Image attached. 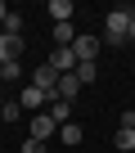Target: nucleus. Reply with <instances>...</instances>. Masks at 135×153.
Here are the masks:
<instances>
[{
    "mask_svg": "<svg viewBox=\"0 0 135 153\" xmlns=\"http://www.w3.org/2000/svg\"><path fill=\"white\" fill-rule=\"evenodd\" d=\"M131 18H135V9H131V5H113V9L104 14V41H108V45H126Z\"/></svg>",
    "mask_w": 135,
    "mask_h": 153,
    "instance_id": "1",
    "label": "nucleus"
},
{
    "mask_svg": "<svg viewBox=\"0 0 135 153\" xmlns=\"http://www.w3.org/2000/svg\"><path fill=\"white\" fill-rule=\"evenodd\" d=\"M59 135V122L50 117V113H32L27 117V140H41V144H50Z\"/></svg>",
    "mask_w": 135,
    "mask_h": 153,
    "instance_id": "2",
    "label": "nucleus"
},
{
    "mask_svg": "<svg viewBox=\"0 0 135 153\" xmlns=\"http://www.w3.org/2000/svg\"><path fill=\"white\" fill-rule=\"evenodd\" d=\"M32 86H36V90H45L50 99H59V72H54L50 63H41V68L32 72Z\"/></svg>",
    "mask_w": 135,
    "mask_h": 153,
    "instance_id": "3",
    "label": "nucleus"
},
{
    "mask_svg": "<svg viewBox=\"0 0 135 153\" xmlns=\"http://www.w3.org/2000/svg\"><path fill=\"white\" fill-rule=\"evenodd\" d=\"M72 54H77V63H99V36H77Z\"/></svg>",
    "mask_w": 135,
    "mask_h": 153,
    "instance_id": "4",
    "label": "nucleus"
},
{
    "mask_svg": "<svg viewBox=\"0 0 135 153\" xmlns=\"http://www.w3.org/2000/svg\"><path fill=\"white\" fill-rule=\"evenodd\" d=\"M18 104H23V113H45V108H50V95H45V90H36V86H23Z\"/></svg>",
    "mask_w": 135,
    "mask_h": 153,
    "instance_id": "5",
    "label": "nucleus"
},
{
    "mask_svg": "<svg viewBox=\"0 0 135 153\" xmlns=\"http://www.w3.org/2000/svg\"><path fill=\"white\" fill-rule=\"evenodd\" d=\"M23 50H27V41H23V36H5V32H0V63H18V59H23Z\"/></svg>",
    "mask_w": 135,
    "mask_h": 153,
    "instance_id": "6",
    "label": "nucleus"
},
{
    "mask_svg": "<svg viewBox=\"0 0 135 153\" xmlns=\"http://www.w3.org/2000/svg\"><path fill=\"white\" fill-rule=\"evenodd\" d=\"M45 63H50V68H54L59 76H68V72H77V54H72V50H59V45L50 50V59H45Z\"/></svg>",
    "mask_w": 135,
    "mask_h": 153,
    "instance_id": "7",
    "label": "nucleus"
},
{
    "mask_svg": "<svg viewBox=\"0 0 135 153\" xmlns=\"http://www.w3.org/2000/svg\"><path fill=\"white\" fill-rule=\"evenodd\" d=\"M45 14H50L54 23H72V14H77V5H72V0H50V5H45Z\"/></svg>",
    "mask_w": 135,
    "mask_h": 153,
    "instance_id": "8",
    "label": "nucleus"
},
{
    "mask_svg": "<svg viewBox=\"0 0 135 153\" xmlns=\"http://www.w3.org/2000/svg\"><path fill=\"white\" fill-rule=\"evenodd\" d=\"M113 149H117V153H135V126H117Z\"/></svg>",
    "mask_w": 135,
    "mask_h": 153,
    "instance_id": "9",
    "label": "nucleus"
},
{
    "mask_svg": "<svg viewBox=\"0 0 135 153\" xmlns=\"http://www.w3.org/2000/svg\"><path fill=\"white\" fill-rule=\"evenodd\" d=\"M81 95V81H77V72H68V76H59V99H68V104H72Z\"/></svg>",
    "mask_w": 135,
    "mask_h": 153,
    "instance_id": "10",
    "label": "nucleus"
},
{
    "mask_svg": "<svg viewBox=\"0 0 135 153\" xmlns=\"http://www.w3.org/2000/svg\"><path fill=\"white\" fill-rule=\"evenodd\" d=\"M72 41H77L72 23H54V45H59V50H72Z\"/></svg>",
    "mask_w": 135,
    "mask_h": 153,
    "instance_id": "11",
    "label": "nucleus"
},
{
    "mask_svg": "<svg viewBox=\"0 0 135 153\" xmlns=\"http://www.w3.org/2000/svg\"><path fill=\"white\" fill-rule=\"evenodd\" d=\"M45 113H50L59 126H63V122H72V104H68V99H50V108H45Z\"/></svg>",
    "mask_w": 135,
    "mask_h": 153,
    "instance_id": "12",
    "label": "nucleus"
},
{
    "mask_svg": "<svg viewBox=\"0 0 135 153\" xmlns=\"http://www.w3.org/2000/svg\"><path fill=\"white\" fill-rule=\"evenodd\" d=\"M59 140H63L68 149H77V144H81V126H77V122H63V126H59Z\"/></svg>",
    "mask_w": 135,
    "mask_h": 153,
    "instance_id": "13",
    "label": "nucleus"
},
{
    "mask_svg": "<svg viewBox=\"0 0 135 153\" xmlns=\"http://www.w3.org/2000/svg\"><path fill=\"white\" fill-rule=\"evenodd\" d=\"M95 76H99V63H77V81L81 86H95Z\"/></svg>",
    "mask_w": 135,
    "mask_h": 153,
    "instance_id": "14",
    "label": "nucleus"
},
{
    "mask_svg": "<svg viewBox=\"0 0 135 153\" xmlns=\"http://www.w3.org/2000/svg\"><path fill=\"white\" fill-rule=\"evenodd\" d=\"M23 76V63H0V81H18Z\"/></svg>",
    "mask_w": 135,
    "mask_h": 153,
    "instance_id": "15",
    "label": "nucleus"
},
{
    "mask_svg": "<svg viewBox=\"0 0 135 153\" xmlns=\"http://www.w3.org/2000/svg\"><path fill=\"white\" fill-rule=\"evenodd\" d=\"M0 117H5V122H18L23 117V104L14 99V104H0Z\"/></svg>",
    "mask_w": 135,
    "mask_h": 153,
    "instance_id": "16",
    "label": "nucleus"
},
{
    "mask_svg": "<svg viewBox=\"0 0 135 153\" xmlns=\"http://www.w3.org/2000/svg\"><path fill=\"white\" fill-rule=\"evenodd\" d=\"M23 153H50V144H41V140H23Z\"/></svg>",
    "mask_w": 135,
    "mask_h": 153,
    "instance_id": "17",
    "label": "nucleus"
},
{
    "mask_svg": "<svg viewBox=\"0 0 135 153\" xmlns=\"http://www.w3.org/2000/svg\"><path fill=\"white\" fill-rule=\"evenodd\" d=\"M5 18H9V5H5V0H0V23H5Z\"/></svg>",
    "mask_w": 135,
    "mask_h": 153,
    "instance_id": "18",
    "label": "nucleus"
},
{
    "mask_svg": "<svg viewBox=\"0 0 135 153\" xmlns=\"http://www.w3.org/2000/svg\"><path fill=\"white\" fill-rule=\"evenodd\" d=\"M126 41H135V18H131V32H126Z\"/></svg>",
    "mask_w": 135,
    "mask_h": 153,
    "instance_id": "19",
    "label": "nucleus"
},
{
    "mask_svg": "<svg viewBox=\"0 0 135 153\" xmlns=\"http://www.w3.org/2000/svg\"><path fill=\"white\" fill-rule=\"evenodd\" d=\"M0 104H5V99H0Z\"/></svg>",
    "mask_w": 135,
    "mask_h": 153,
    "instance_id": "20",
    "label": "nucleus"
}]
</instances>
